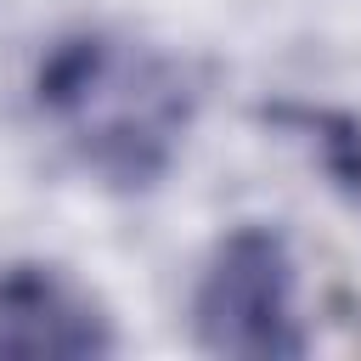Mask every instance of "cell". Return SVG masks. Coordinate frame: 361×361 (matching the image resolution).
I'll return each mask as SVG.
<instances>
[{
    "instance_id": "3957f363",
    "label": "cell",
    "mask_w": 361,
    "mask_h": 361,
    "mask_svg": "<svg viewBox=\"0 0 361 361\" xmlns=\"http://www.w3.org/2000/svg\"><path fill=\"white\" fill-rule=\"evenodd\" d=\"M107 316L51 265H0V355H102Z\"/></svg>"
},
{
    "instance_id": "7a4b0ae2",
    "label": "cell",
    "mask_w": 361,
    "mask_h": 361,
    "mask_svg": "<svg viewBox=\"0 0 361 361\" xmlns=\"http://www.w3.org/2000/svg\"><path fill=\"white\" fill-rule=\"evenodd\" d=\"M197 338L214 355H299V305H293V254L271 226H237L203 265L197 299Z\"/></svg>"
},
{
    "instance_id": "6da1fadb",
    "label": "cell",
    "mask_w": 361,
    "mask_h": 361,
    "mask_svg": "<svg viewBox=\"0 0 361 361\" xmlns=\"http://www.w3.org/2000/svg\"><path fill=\"white\" fill-rule=\"evenodd\" d=\"M34 107L107 186H152L192 130V79L158 45L85 28L39 56Z\"/></svg>"
}]
</instances>
